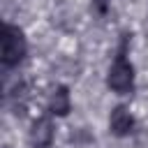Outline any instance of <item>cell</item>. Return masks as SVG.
<instances>
[{
    "mask_svg": "<svg viewBox=\"0 0 148 148\" xmlns=\"http://www.w3.org/2000/svg\"><path fill=\"white\" fill-rule=\"evenodd\" d=\"M127 56H130V32H123L113 62L106 72V88L116 95L134 92V65L130 62Z\"/></svg>",
    "mask_w": 148,
    "mask_h": 148,
    "instance_id": "6da1fadb",
    "label": "cell"
},
{
    "mask_svg": "<svg viewBox=\"0 0 148 148\" xmlns=\"http://www.w3.org/2000/svg\"><path fill=\"white\" fill-rule=\"evenodd\" d=\"M28 56V39L23 30L14 23H2L0 30V65L2 69L18 67Z\"/></svg>",
    "mask_w": 148,
    "mask_h": 148,
    "instance_id": "7a4b0ae2",
    "label": "cell"
},
{
    "mask_svg": "<svg viewBox=\"0 0 148 148\" xmlns=\"http://www.w3.org/2000/svg\"><path fill=\"white\" fill-rule=\"evenodd\" d=\"M111 9V0H90V12L97 16V18H104Z\"/></svg>",
    "mask_w": 148,
    "mask_h": 148,
    "instance_id": "8992f818",
    "label": "cell"
},
{
    "mask_svg": "<svg viewBox=\"0 0 148 148\" xmlns=\"http://www.w3.org/2000/svg\"><path fill=\"white\" fill-rule=\"evenodd\" d=\"M134 130H136V120L130 113V109L123 106V104L113 106L111 116H109V132L113 136H118V139H125V136L134 134Z\"/></svg>",
    "mask_w": 148,
    "mask_h": 148,
    "instance_id": "277c9868",
    "label": "cell"
},
{
    "mask_svg": "<svg viewBox=\"0 0 148 148\" xmlns=\"http://www.w3.org/2000/svg\"><path fill=\"white\" fill-rule=\"evenodd\" d=\"M56 139V125L51 113H42L39 118H35L32 127H30V146L32 148H51Z\"/></svg>",
    "mask_w": 148,
    "mask_h": 148,
    "instance_id": "3957f363",
    "label": "cell"
},
{
    "mask_svg": "<svg viewBox=\"0 0 148 148\" xmlns=\"http://www.w3.org/2000/svg\"><path fill=\"white\" fill-rule=\"evenodd\" d=\"M69 111H72V95H69V88H67V86H56V88L51 90V95H49L46 113L58 116V118H65Z\"/></svg>",
    "mask_w": 148,
    "mask_h": 148,
    "instance_id": "5b68a950",
    "label": "cell"
}]
</instances>
